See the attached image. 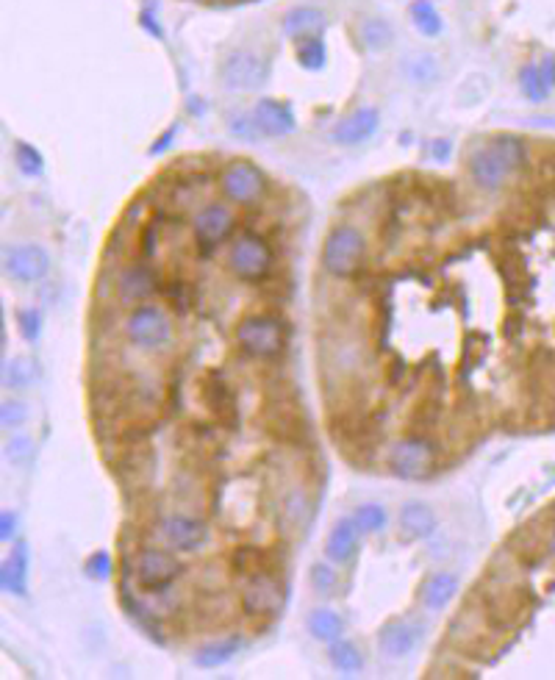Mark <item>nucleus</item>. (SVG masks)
Listing matches in <instances>:
<instances>
[{
  "instance_id": "obj_24",
  "label": "nucleus",
  "mask_w": 555,
  "mask_h": 680,
  "mask_svg": "<svg viewBox=\"0 0 555 680\" xmlns=\"http://www.w3.org/2000/svg\"><path fill=\"white\" fill-rule=\"evenodd\" d=\"M519 87H522V95L531 103H544L550 98L553 81H550V75L544 73L542 64H525L519 70Z\"/></svg>"
},
{
  "instance_id": "obj_27",
  "label": "nucleus",
  "mask_w": 555,
  "mask_h": 680,
  "mask_svg": "<svg viewBox=\"0 0 555 680\" xmlns=\"http://www.w3.org/2000/svg\"><path fill=\"white\" fill-rule=\"evenodd\" d=\"M239 647H242L239 639H220V642L203 644L198 653H195V664H198L200 669L225 667V664L239 653Z\"/></svg>"
},
{
  "instance_id": "obj_32",
  "label": "nucleus",
  "mask_w": 555,
  "mask_h": 680,
  "mask_svg": "<svg viewBox=\"0 0 555 680\" xmlns=\"http://www.w3.org/2000/svg\"><path fill=\"white\" fill-rule=\"evenodd\" d=\"M261 561H264L261 550H256V547H239L234 558H231V569H234L236 575H242V578H253V575L261 572Z\"/></svg>"
},
{
  "instance_id": "obj_23",
  "label": "nucleus",
  "mask_w": 555,
  "mask_h": 680,
  "mask_svg": "<svg viewBox=\"0 0 555 680\" xmlns=\"http://www.w3.org/2000/svg\"><path fill=\"white\" fill-rule=\"evenodd\" d=\"M356 37L364 48L372 50V53H378V50H386L389 45H392V39H395V28L386 23L383 17H367V20H361V23H358Z\"/></svg>"
},
{
  "instance_id": "obj_16",
  "label": "nucleus",
  "mask_w": 555,
  "mask_h": 680,
  "mask_svg": "<svg viewBox=\"0 0 555 680\" xmlns=\"http://www.w3.org/2000/svg\"><path fill=\"white\" fill-rule=\"evenodd\" d=\"M200 392H203V400H206L211 414L217 417V422L236 425V395L222 375H217V372L206 375L203 384H200Z\"/></svg>"
},
{
  "instance_id": "obj_36",
  "label": "nucleus",
  "mask_w": 555,
  "mask_h": 680,
  "mask_svg": "<svg viewBox=\"0 0 555 680\" xmlns=\"http://www.w3.org/2000/svg\"><path fill=\"white\" fill-rule=\"evenodd\" d=\"M31 456H34V445H31V439H25V436H14V439H9L6 442V458L12 461V464H28L31 461Z\"/></svg>"
},
{
  "instance_id": "obj_20",
  "label": "nucleus",
  "mask_w": 555,
  "mask_h": 680,
  "mask_svg": "<svg viewBox=\"0 0 555 680\" xmlns=\"http://www.w3.org/2000/svg\"><path fill=\"white\" fill-rule=\"evenodd\" d=\"M284 31L292 39H309V37H320V31L325 28V14L314 6H295L284 14Z\"/></svg>"
},
{
  "instance_id": "obj_8",
  "label": "nucleus",
  "mask_w": 555,
  "mask_h": 680,
  "mask_svg": "<svg viewBox=\"0 0 555 680\" xmlns=\"http://www.w3.org/2000/svg\"><path fill=\"white\" fill-rule=\"evenodd\" d=\"M220 189L228 200L250 206V203L261 200V195L267 192V178H264V173H261L256 164H250V161H234V164H228L222 170Z\"/></svg>"
},
{
  "instance_id": "obj_19",
  "label": "nucleus",
  "mask_w": 555,
  "mask_h": 680,
  "mask_svg": "<svg viewBox=\"0 0 555 680\" xmlns=\"http://www.w3.org/2000/svg\"><path fill=\"white\" fill-rule=\"evenodd\" d=\"M358 542H361V528L356 525V520H339L333 525V531L328 533L325 556L331 558L333 564H347L358 553Z\"/></svg>"
},
{
  "instance_id": "obj_30",
  "label": "nucleus",
  "mask_w": 555,
  "mask_h": 680,
  "mask_svg": "<svg viewBox=\"0 0 555 680\" xmlns=\"http://www.w3.org/2000/svg\"><path fill=\"white\" fill-rule=\"evenodd\" d=\"M328 658H331L333 669L347 672V675H353V672H358V669L364 667V656H361V650H358L353 642H342V639L331 642Z\"/></svg>"
},
{
  "instance_id": "obj_26",
  "label": "nucleus",
  "mask_w": 555,
  "mask_h": 680,
  "mask_svg": "<svg viewBox=\"0 0 555 680\" xmlns=\"http://www.w3.org/2000/svg\"><path fill=\"white\" fill-rule=\"evenodd\" d=\"M309 625V633L317 639V642H336L342 631H345V622L342 617L331 611V608H314L306 619Z\"/></svg>"
},
{
  "instance_id": "obj_4",
  "label": "nucleus",
  "mask_w": 555,
  "mask_h": 680,
  "mask_svg": "<svg viewBox=\"0 0 555 680\" xmlns=\"http://www.w3.org/2000/svg\"><path fill=\"white\" fill-rule=\"evenodd\" d=\"M228 267L236 278L259 284L272 272V248L256 234H242L228 250Z\"/></svg>"
},
{
  "instance_id": "obj_35",
  "label": "nucleus",
  "mask_w": 555,
  "mask_h": 680,
  "mask_svg": "<svg viewBox=\"0 0 555 680\" xmlns=\"http://www.w3.org/2000/svg\"><path fill=\"white\" fill-rule=\"evenodd\" d=\"M311 586H314V592L320 594H333L336 592V586H339V578H336V572H333L328 564H314L311 567Z\"/></svg>"
},
{
  "instance_id": "obj_28",
  "label": "nucleus",
  "mask_w": 555,
  "mask_h": 680,
  "mask_svg": "<svg viewBox=\"0 0 555 680\" xmlns=\"http://www.w3.org/2000/svg\"><path fill=\"white\" fill-rule=\"evenodd\" d=\"M25 583H28V550L25 544H17L12 558L3 564V589L12 594H25Z\"/></svg>"
},
{
  "instance_id": "obj_42",
  "label": "nucleus",
  "mask_w": 555,
  "mask_h": 680,
  "mask_svg": "<svg viewBox=\"0 0 555 680\" xmlns=\"http://www.w3.org/2000/svg\"><path fill=\"white\" fill-rule=\"evenodd\" d=\"M14 536V514L12 511H3V517H0V539L3 542H9Z\"/></svg>"
},
{
  "instance_id": "obj_33",
  "label": "nucleus",
  "mask_w": 555,
  "mask_h": 680,
  "mask_svg": "<svg viewBox=\"0 0 555 680\" xmlns=\"http://www.w3.org/2000/svg\"><path fill=\"white\" fill-rule=\"evenodd\" d=\"M356 525L361 528L364 533H378L383 531V525H386V508L378 506V503H364V506L356 508Z\"/></svg>"
},
{
  "instance_id": "obj_13",
  "label": "nucleus",
  "mask_w": 555,
  "mask_h": 680,
  "mask_svg": "<svg viewBox=\"0 0 555 680\" xmlns=\"http://www.w3.org/2000/svg\"><path fill=\"white\" fill-rule=\"evenodd\" d=\"M114 286H117V295L125 303H136V300H145L156 289H159V275L153 272L150 264L145 261H128L120 267L117 278H114Z\"/></svg>"
},
{
  "instance_id": "obj_2",
  "label": "nucleus",
  "mask_w": 555,
  "mask_h": 680,
  "mask_svg": "<svg viewBox=\"0 0 555 680\" xmlns=\"http://www.w3.org/2000/svg\"><path fill=\"white\" fill-rule=\"evenodd\" d=\"M367 239L356 225H336L322 245V267L333 278H353L361 270Z\"/></svg>"
},
{
  "instance_id": "obj_40",
  "label": "nucleus",
  "mask_w": 555,
  "mask_h": 680,
  "mask_svg": "<svg viewBox=\"0 0 555 680\" xmlns=\"http://www.w3.org/2000/svg\"><path fill=\"white\" fill-rule=\"evenodd\" d=\"M31 378V367L25 361H12L6 364V386H23Z\"/></svg>"
},
{
  "instance_id": "obj_17",
  "label": "nucleus",
  "mask_w": 555,
  "mask_h": 680,
  "mask_svg": "<svg viewBox=\"0 0 555 680\" xmlns=\"http://www.w3.org/2000/svg\"><path fill=\"white\" fill-rule=\"evenodd\" d=\"M253 117H256L261 136H289L295 131V114L281 100H259L253 109Z\"/></svg>"
},
{
  "instance_id": "obj_3",
  "label": "nucleus",
  "mask_w": 555,
  "mask_h": 680,
  "mask_svg": "<svg viewBox=\"0 0 555 680\" xmlns=\"http://www.w3.org/2000/svg\"><path fill=\"white\" fill-rule=\"evenodd\" d=\"M236 342L245 350L247 356H256V359H275L281 356L284 350L286 334L284 325L275 320V317H264V314H253L247 320L239 322L236 328Z\"/></svg>"
},
{
  "instance_id": "obj_25",
  "label": "nucleus",
  "mask_w": 555,
  "mask_h": 680,
  "mask_svg": "<svg viewBox=\"0 0 555 680\" xmlns=\"http://www.w3.org/2000/svg\"><path fill=\"white\" fill-rule=\"evenodd\" d=\"M400 525H403V531L408 533V536H417V539H422V536H431L433 528H436V517H433L431 506H425V503H406L403 506V511H400Z\"/></svg>"
},
{
  "instance_id": "obj_39",
  "label": "nucleus",
  "mask_w": 555,
  "mask_h": 680,
  "mask_svg": "<svg viewBox=\"0 0 555 680\" xmlns=\"http://www.w3.org/2000/svg\"><path fill=\"white\" fill-rule=\"evenodd\" d=\"M189 289H192V286H186V284L164 286V295H167V300H170V303H173L175 309L181 311V314H184V311H189V303H192V300H186Z\"/></svg>"
},
{
  "instance_id": "obj_9",
  "label": "nucleus",
  "mask_w": 555,
  "mask_h": 680,
  "mask_svg": "<svg viewBox=\"0 0 555 680\" xmlns=\"http://www.w3.org/2000/svg\"><path fill=\"white\" fill-rule=\"evenodd\" d=\"M181 569L184 567H181L178 556L159 550V547H148L136 558V581L148 592H159V589H167L181 575Z\"/></svg>"
},
{
  "instance_id": "obj_29",
  "label": "nucleus",
  "mask_w": 555,
  "mask_h": 680,
  "mask_svg": "<svg viewBox=\"0 0 555 680\" xmlns=\"http://www.w3.org/2000/svg\"><path fill=\"white\" fill-rule=\"evenodd\" d=\"M408 14H411V20L417 25V31L425 34V37H439L442 34V14L436 12V6H433L431 0H414Z\"/></svg>"
},
{
  "instance_id": "obj_10",
  "label": "nucleus",
  "mask_w": 555,
  "mask_h": 680,
  "mask_svg": "<svg viewBox=\"0 0 555 680\" xmlns=\"http://www.w3.org/2000/svg\"><path fill=\"white\" fill-rule=\"evenodd\" d=\"M236 217L234 211L222 203H206L203 209L192 217V236L203 250H214L220 242H225L234 231Z\"/></svg>"
},
{
  "instance_id": "obj_34",
  "label": "nucleus",
  "mask_w": 555,
  "mask_h": 680,
  "mask_svg": "<svg viewBox=\"0 0 555 680\" xmlns=\"http://www.w3.org/2000/svg\"><path fill=\"white\" fill-rule=\"evenodd\" d=\"M14 164L20 167V173L31 175V178L42 173V167H45V161L39 156V150L34 148V145H25V142H17V145H14Z\"/></svg>"
},
{
  "instance_id": "obj_15",
  "label": "nucleus",
  "mask_w": 555,
  "mask_h": 680,
  "mask_svg": "<svg viewBox=\"0 0 555 680\" xmlns=\"http://www.w3.org/2000/svg\"><path fill=\"white\" fill-rule=\"evenodd\" d=\"M159 531L161 539L178 547V550H198L200 544L209 539V528L200 520H195V517H186V514H170V517H164Z\"/></svg>"
},
{
  "instance_id": "obj_41",
  "label": "nucleus",
  "mask_w": 555,
  "mask_h": 680,
  "mask_svg": "<svg viewBox=\"0 0 555 680\" xmlns=\"http://www.w3.org/2000/svg\"><path fill=\"white\" fill-rule=\"evenodd\" d=\"M20 325H23L25 339H34V336H37L39 320H37V314H34V311H31V309L20 311Z\"/></svg>"
},
{
  "instance_id": "obj_37",
  "label": "nucleus",
  "mask_w": 555,
  "mask_h": 680,
  "mask_svg": "<svg viewBox=\"0 0 555 680\" xmlns=\"http://www.w3.org/2000/svg\"><path fill=\"white\" fill-rule=\"evenodd\" d=\"M228 125H231V131H234L236 136H242V139H256V136H261L259 125H256V117H253V112L250 114H236V117H231L228 120Z\"/></svg>"
},
{
  "instance_id": "obj_18",
  "label": "nucleus",
  "mask_w": 555,
  "mask_h": 680,
  "mask_svg": "<svg viewBox=\"0 0 555 680\" xmlns=\"http://www.w3.org/2000/svg\"><path fill=\"white\" fill-rule=\"evenodd\" d=\"M420 642L422 628L417 622L397 619V622H389V625L381 631V650L392 658H403L408 656V653H414Z\"/></svg>"
},
{
  "instance_id": "obj_38",
  "label": "nucleus",
  "mask_w": 555,
  "mask_h": 680,
  "mask_svg": "<svg viewBox=\"0 0 555 680\" xmlns=\"http://www.w3.org/2000/svg\"><path fill=\"white\" fill-rule=\"evenodd\" d=\"M0 417H3V425H6V428H12V425H20V422H25L28 411H25V406L20 403V400H6V403H3V408H0Z\"/></svg>"
},
{
  "instance_id": "obj_12",
  "label": "nucleus",
  "mask_w": 555,
  "mask_h": 680,
  "mask_svg": "<svg viewBox=\"0 0 555 680\" xmlns=\"http://www.w3.org/2000/svg\"><path fill=\"white\" fill-rule=\"evenodd\" d=\"M242 606H245L250 617L270 619L284 606V592H281V586H278V581L272 575L259 572V575H253L250 583H247L245 594H242Z\"/></svg>"
},
{
  "instance_id": "obj_21",
  "label": "nucleus",
  "mask_w": 555,
  "mask_h": 680,
  "mask_svg": "<svg viewBox=\"0 0 555 680\" xmlns=\"http://www.w3.org/2000/svg\"><path fill=\"white\" fill-rule=\"evenodd\" d=\"M458 592V578L450 575V572H439V575H431L425 586H422V606L431 608V611H442L444 606H450V600L456 597Z\"/></svg>"
},
{
  "instance_id": "obj_31",
  "label": "nucleus",
  "mask_w": 555,
  "mask_h": 680,
  "mask_svg": "<svg viewBox=\"0 0 555 680\" xmlns=\"http://www.w3.org/2000/svg\"><path fill=\"white\" fill-rule=\"evenodd\" d=\"M297 62L303 64L306 70H322L325 67V45L320 37H309L297 42Z\"/></svg>"
},
{
  "instance_id": "obj_7",
  "label": "nucleus",
  "mask_w": 555,
  "mask_h": 680,
  "mask_svg": "<svg viewBox=\"0 0 555 680\" xmlns=\"http://www.w3.org/2000/svg\"><path fill=\"white\" fill-rule=\"evenodd\" d=\"M270 75V67H267V59L253 53V50H234L225 56V62L220 67L222 84L234 92H253V89L264 87Z\"/></svg>"
},
{
  "instance_id": "obj_22",
  "label": "nucleus",
  "mask_w": 555,
  "mask_h": 680,
  "mask_svg": "<svg viewBox=\"0 0 555 680\" xmlns=\"http://www.w3.org/2000/svg\"><path fill=\"white\" fill-rule=\"evenodd\" d=\"M400 67H403V75L408 81L417 84V87H431L433 81H439V73H442L439 59H433L431 53H411L400 62Z\"/></svg>"
},
{
  "instance_id": "obj_5",
  "label": "nucleus",
  "mask_w": 555,
  "mask_h": 680,
  "mask_svg": "<svg viewBox=\"0 0 555 680\" xmlns=\"http://www.w3.org/2000/svg\"><path fill=\"white\" fill-rule=\"evenodd\" d=\"M125 336L131 345L142 347V350H159L170 342L173 322L167 317V311L159 306H136L125 322Z\"/></svg>"
},
{
  "instance_id": "obj_11",
  "label": "nucleus",
  "mask_w": 555,
  "mask_h": 680,
  "mask_svg": "<svg viewBox=\"0 0 555 680\" xmlns=\"http://www.w3.org/2000/svg\"><path fill=\"white\" fill-rule=\"evenodd\" d=\"M3 270L20 284H37L50 270V259L39 245H12L3 253Z\"/></svg>"
},
{
  "instance_id": "obj_14",
  "label": "nucleus",
  "mask_w": 555,
  "mask_h": 680,
  "mask_svg": "<svg viewBox=\"0 0 555 680\" xmlns=\"http://www.w3.org/2000/svg\"><path fill=\"white\" fill-rule=\"evenodd\" d=\"M378 125H381V117H378V112H375V109H370V106H364V109H356V112H350L347 117H342L339 123L333 125L331 139L336 142V145L353 148V145H361V142H367V139H370V136L378 131Z\"/></svg>"
},
{
  "instance_id": "obj_1",
  "label": "nucleus",
  "mask_w": 555,
  "mask_h": 680,
  "mask_svg": "<svg viewBox=\"0 0 555 680\" xmlns=\"http://www.w3.org/2000/svg\"><path fill=\"white\" fill-rule=\"evenodd\" d=\"M528 159V145L525 139L514 134H503L492 139L489 145L478 148L469 156V175L472 181L483 189H500L511 175Z\"/></svg>"
},
{
  "instance_id": "obj_6",
  "label": "nucleus",
  "mask_w": 555,
  "mask_h": 680,
  "mask_svg": "<svg viewBox=\"0 0 555 680\" xmlns=\"http://www.w3.org/2000/svg\"><path fill=\"white\" fill-rule=\"evenodd\" d=\"M436 467V453H433V445L422 436H408V439H400L397 445H392L389 450V470L395 472L397 478H406V481H422L428 478Z\"/></svg>"
}]
</instances>
